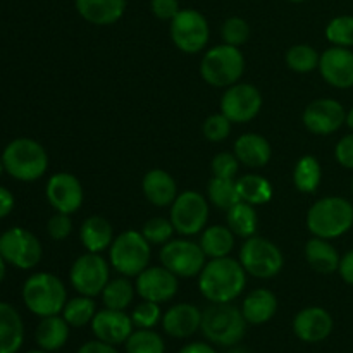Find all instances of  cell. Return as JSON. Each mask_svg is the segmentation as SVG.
Masks as SVG:
<instances>
[{"label":"cell","mask_w":353,"mask_h":353,"mask_svg":"<svg viewBox=\"0 0 353 353\" xmlns=\"http://www.w3.org/2000/svg\"><path fill=\"white\" fill-rule=\"evenodd\" d=\"M247 285V271L230 255L210 259L199 274V290L209 302L230 303L238 299Z\"/></svg>","instance_id":"obj_1"},{"label":"cell","mask_w":353,"mask_h":353,"mask_svg":"<svg viewBox=\"0 0 353 353\" xmlns=\"http://www.w3.org/2000/svg\"><path fill=\"white\" fill-rule=\"evenodd\" d=\"M0 157L7 174L23 183L37 181L48 169L47 150L33 138H16L3 148Z\"/></svg>","instance_id":"obj_2"},{"label":"cell","mask_w":353,"mask_h":353,"mask_svg":"<svg viewBox=\"0 0 353 353\" xmlns=\"http://www.w3.org/2000/svg\"><path fill=\"white\" fill-rule=\"evenodd\" d=\"M353 226V205L341 196H326L314 203L307 212L310 233L324 240L343 236Z\"/></svg>","instance_id":"obj_3"},{"label":"cell","mask_w":353,"mask_h":353,"mask_svg":"<svg viewBox=\"0 0 353 353\" xmlns=\"http://www.w3.org/2000/svg\"><path fill=\"white\" fill-rule=\"evenodd\" d=\"M21 295L26 309L38 317L59 316L68 303L64 283L50 272L31 274L24 281Z\"/></svg>","instance_id":"obj_4"},{"label":"cell","mask_w":353,"mask_h":353,"mask_svg":"<svg viewBox=\"0 0 353 353\" xmlns=\"http://www.w3.org/2000/svg\"><path fill=\"white\" fill-rule=\"evenodd\" d=\"M245 72V57L240 47L217 45L205 52L200 62V76L216 88H230Z\"/></svg>","instance_id":"obj_5"},{"label":"cell","mask_w":353,"mask_h":353,"mask_svg":"<svg viewBox=\"0 0 353 353\" xmlns=\"http://www.w3.org/2000/svg\"><path fill=\"white\" fill-rule=\"evenodd\" d=\"M200 330L209 341L223 347H233L245 336L247 319L240 309L230 303H212L202 312Z\"/></svg>","instance_id":"obj_6"},{"label":"cell","mask_w":353,"mask_h":353,"mask_svg":"<svg viewBox=\"0 0 353 353\" xmlns=\"http://www.w3.org/2000/svg\"><path fill=\"white\" fill-rule=\"evenodd\" d=\"M150 243L141 231L128 230L112 241L109 250L110 265L126 278H137L150 264Z\"/></svg>","instance_id":"obj_7"},{"label":"cell","mask_w":353,"mask_h":353,"mask_svg":"<svg viewBox=\"0 0 353 353\" xmlns=\"http://www.w3.org/2000/svg\"><path fill=\"white\" fill-rule=\"evenodd\" d=\"M240 264L254 278L271 279L281 272L285 261L278 245L268 238L250 236L241 245Z\"/></svg>","instance_id":"obj_8"},{"label":"cell","mask_w":353,"mask_h":353,"mask_svg":"<svg viewBox=\"0 0 353 353\" xmlns=\"http://www.w3.org/2000/svg\"><path fill=\"white\" fill-rule=\"evenodd\" d=\"M0 255L7 264L23 271L37 268L43 255L40 240L26 228L14 226L0 234Z\"/></svg>","instance_id":"obj_9"},{"label":"cell","mask_w":353,"mask_h":353,"mask_svg":"<svg viewBox=\"0 0 353 353\" xmlns=\"http://www.w3.org/2000/svg\"><path fill=\"white\" fill-rule=\"evenodd\" d=\"M171 40L185 54H199L209 43L210 30L205 16L196 9H181L171 21Z\"/></svg>","instance_id":"obj_10"},{"label":"cell","mask_w":353,"mask_h":353,"mask_svg":"<svg viewBox=\"0 0 353 353\" xmlns=\"http://www.w3.org/2000/svg\"><path fill=\"white\" fill-rule=\"evenodd\" d=\"M172 226L183 236H193L205 230L209 219V203L202 193L195 190H186L179 193L171 205Z\"/></svg>","instance_id":"obj_11"},{"label":"cell","mask_w":353,"mask_h":353,"mask_svg":"<svg viewBox=\"0 0 353 353\" xmlns=\"http://www.w3.org/2000/svg\"><path fill=\"white\" fill-rule=\"evenodd\" d=\"M109 264L100 254L86 252L85 255H79L72 264L69 279L71 285L79 295L97 296L102 295L103 288L107 286L109 279Z\"/></svg>","instance_id":"obj_12"},{"label":"cell","mask_w":353,"mask_h":353,"mask_svg":"<svg viewBox=\"0 0 353 353\" xmlns=\"http://www.w3.org/2000/svg\"><path fill=\"white\" fill-rule=\"evenodd\" d=\"M162 265L178 278H195L205 268V257L202 247L188 240H171L162 247Z\"/></svg>","instance_id":"obj_13"},{"label":"cell","mask_w":353,"mask_h":353,"mask_svg":"<svg viewBox=\"0 0 353 353\" xmlns=\"http://www.w3.org/2000/svg\"><path fill=\"white\" fill-rule=\"evenodd\" d=\"M262 109V95L259 88L248 83H234L221 99V112L233 124L250 123Z\"/></svg>","instance_id":"obj_14"},{"label":"cell","mask_w":353,"mask_h":353,"mask_svg":"<svg viewBox=\"0 0 353 353\" xmlns=\"http://www.w3.org/2000/svg\"><path fill=\"white\" fill-rule=\"evenodd\" d=\"M347 119L343 105L334 99H317L310 102L303 110V126L307 131L319 137L336 133Z\"/></svg>","instance_id":"obj_15"},{"label":"cell","mask_w":353,"mask_h":353,"mask_svg":"<svg viewBox=\"0 0 353 353\" xmlns=\"http://www.w3.org/2000/svg\"><path fill=\"white\" fill-rule=\"evenodd\" d=\"M45 195L48 203L57 212L69 214V216L79 210L85 199L81 181L71 172H55L54 176H50L45 186Z\"/></svg>","instance_id":"obj_16"},{"label":"cell","mask_w":353,"mask_h":353,"mask_svg":"<svg viewBox=\"0 0 353 353\" xmlns=\"http://www.w3.org/2000/svg\"><path fill=\"white\" fill-rule=\"evenodd\" d=\"M178 276L172 274L164 265H161V268H147L137 276V293L143 300H148V302H169L178 293Z\"/></svg>","instance_id":"obj_17"},{"label":"cell","mask_w":353,"mask_h":353,"mask_svg":"<svg viewBox=\"0 0 353 353\" xmlns=\"http://www.w3.org/2000/svg\"><path fill=\"white\" fill-rule=\"evenodd\" d=\"M319 72L327 85L347 90L353 86V52L347 47H331L321 54Z\"/></svg>","instance_id":"obj_18"},{"label":"cell","mask_w":353,"mask_h":353,"mask_svg":"<svg viewBox=\"0 0 353 353\" xmlns=\"http://www.w3.org/2000/svg\"><path fill=\"white\" fill-rule=\"evenodd\" d=\"M133 319L124 314V310L103 309L95 314L92 321V331L97 340L109 345L126 343L128 338L133 333Z\"/></svg>","instance_id":"obj_19"},{"label":"cell","mask_w":353,"mask_h":353,"mask_svg":"<svg viewBox=\"0 0 353 353\" xmlns=\"http://www.w3.org/2000/svg\"><path fill=\"white\" fill-rule=\"evenodd\" d=\"M293 331L305 343H319L333 333V317L323 307H309L295 316Z\"/></svg>","instance_id":"obj_20"},{"label":"cell","mask_w":353,"mask_h":353,"mask_svg":"<svg viewBox=\"0 0 353 353\" xmlns=\"http://www.w3.org/2000/svg\"><path fill=\"white\" fill-rule=\"evenodd\" d=\"M202 312L192 303H178L162 317V327L172 338H188L200 330Z\"/></svg>","instance_id":"obj_21"},{"label":"cell","mask_w":353,"mask_h":353,"mask_svg":"<svg viewBox=\"0 0 353 353\" xmlns=\"http://www.w3.org/2000/svg\"><path fill=\"white\" fill-rule=\"evenodd\" d=\"M141 190H143L145 199L155 207L172 205L176 196L179 195L174 178L164 169L148 171L143 176V181H141Z\"/></svg>","instance_id":"obj_22"},{"label":"cell","mask_w":353,"mask_h":353,"mask_svg":"<svg viewBox=\"0 0 353 353\" xmlns=\"http://www.w3.org/2000/svg\"><path fill=\"white\" fill-rule=\"evenodd\" d=\"M74 6L86 23L109 26L123 17L126 0H74Z\"/></svg>","instance_id":"obj_23"},{"label":"cell","mask_w":353,"mask_h":353,"mask_svg":"<svg viewBox=\"0 0 353 353\" xmlns=\"http://www.w3.org/2000/svg\"><path fill=\"white\" fill-rule=\"evenodd\" d=\"M234 155L247 168L259 169L268 165L272 157L271 143L257 133H245L234 141Z\"/></svg>","instance_id":"obj_24"},{"label":"cell","mask_w":353,"mask_h":353,"mask_svg":"<svg viewBox=\"0 0 353 353\" xmlns=\"http://www.w3.org/2000/svg\"><path fill=\"white\" fill-rule=\"evenodd\" d=\"M23 341V317L10 303L0 302V353H17Z\"/></svg>","instance_id":"obj_25"},{"label":"cell","mask_w":353,"mask_h":353,"mask_svg":"<svg viewBox=\"0 0 353 353\" xmlns=\"http://www.w3.org/2000/svg\"><path fill=\"white\" fill-rule=\"evenodd\" d=\"M79 238H81V243L86 248V252L100 254L112 245V224L102 216L86 217L81 224V230H79Z\"/></svg>","instance_id":"obj_26"},{"label":"cell","mask_w":353,"mask_h":353,"mask_svg":"<svg viewBox=\"0 0 353 353\" xmlns=\"http://www.w3.org/2000/svg\"><path fill=\"white\" fill-rule=\"evenodd\" d=\"M278 310V299L271 290L259 288L247 295L241 305V314L248 324H265Z\"/></svg>","instance_id":"obj_27"},{"label":"cell","mask_w":353,"mask_h":353,"mask_svg":"<svg viewBox=\"0 0 353 353\" xmlns=\"http://www.w3.org/2000/svg\"><path fill=\"white\" fill-rule=\"evenodd\" d=\"M69 324L61 316L41 317L34 331V341L45 352H57L68 343Z\"/></svg>","instance_id":"obj_28"},{"label":"cell","mask_w":353,"mask_h":353,"mask_svg":"<svg viewBox=\"0 0 353 353\" xmlns=\"http://www.w3.org/2000/svg\"><path fill=\"white\" fill-rule=\"evenodd\" d=\"M305 259L310 268L319 274H333L340 268V254L330 243V240L314 236L305 245Z\"/></svg>","instance_id":"obj_29"},{"label":"cell","mask_w":353,"mask_h":353,"mask_svg":"<svg viewBox=\"0 0 353 353\" xmlns=\"http://www.w3.org/2000/svg\"><path fill=\"white\" fill-rule=\"evenodd\" d=\"M200 247L210 259L228 257L234 248V233L230 226H210L202 233Z\"/></svg>","instance_id":"obj_30"},{"label":"cell","mask_w":353,"mask_h":353,"mask_svg":"<svg viewBox=\"0 0 353 353\" xmlns=\"http://www.w3.org/2000/svg\"><path fill=\"white\" fill-rule=\"evenodd\" d=\"M323 179V169L314 155H303L293 169V185L300 193H316Z\"/></svg>","instance_id":"obj_31"},{"label":"cell","mask_w":353,"mask_h":353,"mask_svg":"<svg viewBox=\"0 0 353 353\" xmlns=\"http://www.w3.org/2000/svg\"><path fill=\"white\" fill-rule=\"evenodd\" d=\"M226 219L230 230L234 234H238V236L245 238V240L250 236H255V231H257L259 226L255 205H250V203L240 200L230 210H226Z\"/></svg>","instance_id":"obj_32"},{"label":"cell","mask_w":353,"mask_h":353,"mask_svg":"<svg viewBox=\"0 0 353 353\" xmlns=\"http://www.w3.org/2000/svg\"><path fill=\"white\" fill-rule=\"evenodd\" d=\"M236 188L240 200L250 205H264L272 199L271 183L259 174L241 176L240 179H236Z\"/></svg>","instance_id":"obj_33"},{"label":"cell","mask_w":353,"mask_h":353,"mask_svg":"<svg viewBox=\"0 0 353 353\" xmlns=\"http://www.w3.org/2000/svg\"><path fill=\"white\" fill-rule=\"evenodd\" d=\"M133 299L134 286L131 285V281L126 276L109 281L102 292V302L105 305V309L124 310L126 307L131 305Z\"/></svg>","instance_id":"obj_34"},{"label":"cell","mask_w":353,"mask_h":353,"mask_svg":"<svg viewBox=\"0 0 353 353\" xmlns=\"http://www.w3.org/2000/svg\"><path fill=\"white\" fill-rule=\"evenodd\" d=\"M207 196H209L210 203L216 205L217 209L230 210L234 203L240 202V195H238V188H236V179L216 178V176H214V178L209 181Z\"/></svg>","instance_id":"obj_35"},{"label":"cell","mask_w":353,"mask_h":353,"mask_svg":"<svg viewBox=\"0 0 353 353\" xmlns=\"http://www.w3.org/2000/svg\"><path fill=\"white\" fill-rule=\"evenodd\" d=\"M97 314V305L92 296H76V299L68 300L62 310V317L68 321L69 326L81 327L86 324H92L93 317Z\"/></svg>","instance_id":"obj_36"},{"label":"cell","mask_w":353,"mask_h":353,"mask_svg":"<svg viewBox=\"0 0 353 353\" xmlns=\"http://www.w3.org/2000/svg\"><path fill=\"white\" fill-rule=\"evenodd\" d=\"M285 59L292 71L305 74V72H310L319 68L321 55L310 45H293L292 48H288Z\"/></svg>","instance_id":"obj_37"},{"label":"cell","mask_w":353,"mask_h":353,"mask_svg":"<svg viewBox=\"0 0 353 353\" xmlns=\"http://www.w3.org/2000/svg\"><path fill=\"white\" fill-rule=\"evenodd\" d=\"M165 345L161 334L152 330H138L126 340V353H164Z\"/></svg>","instance_id":"obj_38"},{"label":"cell","mask_w":353,"mask_h":353,"mask_svg":"<svg viewBox=\"0 0 353 353\" xmlns=\"http://www.w3.org/2000/svg\"><path fill=\"white\" fill-rule=\"evenodd\" d=\"M326 38L336 47H353V16H338L326 26Z\"/></svg>","instance_id":"obj_39"},{"label":"cell","mask_w":353,"mask_h":353,"mask_svg":"<svg viewBox=\"0 0 353 353\" xmlns=\"http://www.w3.org/2000/svg\"><path fill=\"white\" fill-rule=\"evenodd\" d=\"M174 226H172L171 219H164V217H154V219L147 221L141 230V234L145 240L150 245H165L171 241L172 233H174Z\"/></svg>","instance_id":"obj_40"},{"label":"cell","mask_w":353,"mask_h":353,"mask_svg":"<svg viewBox=\"0 0 353 353\" xmlns=\"http://www.w3.org/2000/svg\"><path fill=\"white\" fill-rule=\"evenodd\" d=\"M221 34H223L224 43L233 45V47H241L243 43H247L248 37H250V26L241 17H228L224 21Z\"/></svg>","instance_id":"obj_41"},{"label":"cell","mask_w":353,"mask_h":353,"mask_svg":"<svg viewBox=\"0 0 353 353\" xmlns=\"http://www.w3.org/2000/svg\"><path fill=\"white\" fill-rule=\"evenodd\" d=\"M231 126H233V123H231L223 112L212 114V116L207 117L205 123H203L202 126L203 137H205L209 141H214V143H217V141H224L228 137H230Z\"/></svg>","instance_id":"obj_42"},{"label":"cell","mask_w":353,"mask_h":353,"mask_svg":"<svg viewBox=\"0 0 353 353\" xmlns=\"http://www.w3.org/2000/svg\"><path fill=\"white\" fill-rule=\"evenodd\" d=\"M161 303L148 302V300H143L141 303H138L137 309L131 314V319H133L134 326H138L140 330H152L155 324L161 321Z\"/></svg>","instance_id":"obj_43"},{"label":"cell","mask_w":353,"mask_h":353,"mask_svg":"<svg viewBox=\"0 0 353 353\" xmlns=\"http://www.w3.org/2000/svg\"><path fill=\"white\" fill-rule=\"evenodd\" d=\"M212 174L216 178H228L234 179V176L238 174V169H240V161L236 159V155L230 154V152H221L216 157L212 159Z\"/></svg>","instance_id":"obj_44"},{"label":"cell","mask_w":353,"mask_h":353,"mask_svg":"<svg viewBox=\"0 0 353 353\" xmlns=\"http://www.w3.org/2000/svg\"><path fill=\"white\" fill-rule=\"evenodd\" d=\"M72 231V221L69 217V214L57 212L48 219L47 223V233L52 240L62 241L71 234Z\"/></svg>","instance_id":"obj_45"},{"label":"cell","mask_w":353,"mask_h":353,"mask_svg":"<svg viewBox=\"0 0 353 353\" xmlns=\"http://www.w3.org/2000/svg\"><path fill=\"white\" fill-rule=\"evenodd\" d=\"M150 10L157 19L171 23L176 14L181 10L178 0H150Z\"/></svg>","instance_id":"obj_46"},{"label":"cell","mask_w":353,"mask_h":353,"mask_svg":"<svg viewBox=\"0 0 353 353\" xmlns=\"http://www.w3.org/2000/svg\"><path fill=\"white\" fill-rule=\"evenodd\" d=\"M334 157L338 164L347 169H353V133L341 138L334 148Z\"/></svg>","instance_id":"obj_47"},{"label":"cell","mask_w":353,"mask_h":353,"mask_svg":"<svg viewBox=\"0 0 353 353\" xmlns=\"http://www.w3.org/2000/svg\"><path fill=\"white\" fill-rule=\"evenodd\" d=\"M338 272H340L341 279H343L347 285L353 286V250L347 252V254L341 257L340 268H338Z\"/></svg>","instance_id":"obj_48"},{"label":"cell","mask_w":353,"mask_h":353,"mask_svg":"<svg viewBox=\"0 0 353 353\" xmlns=\"http://www.w3.org/2000/svg\"><path fill=\"white\" fill-rule=\"evenodd\" d=\"M78 353H119L114 348V345L103 343V341L97 340V341H88V343L83 345L79 348Z\"/></svg>","instance_id":"obj_49"},{"label":"cell","mask_w":353,"mask_h":353,"mask_svg":"<svg viewBox=\"0 0 353 353\" xmlns=\"http://www.w3.org/2000/svg\"><path fill=\"white\" fill-rule=\"evenodd\" d=\"M14 209V195L7 188L0 186V219L9 216Z\"/></svg>","instance_id":"obj_50"},{"label":"cell","mask_w":353,"mask_h":353,"mask_svg":"<svg viewBox=\"0 0 353 353\" xmlns=\"http://www.w3.org/2000/svg\"><path fill=\"white\" fill-rule=\"evenodd\" d=\"M179 353H216V350L205 343H192L183 347L181 350H179Z\"/></svg>","instance_id":"obj_51"},{"label":"cell","mask_w":353,"mask_h":353,"mask_svg":"<svg viewBox=\"0 0 353 353\" xmlns=\"http://www.w3.org/2000/svg\"><path fill=\"white\" fill-rule=\"evenodd\" d=\"M6 272H7V262L6 259L0 255V285H2V281L6 279Z\"/></svg>","instance_id":"obj_52"},{"label":"cell","mask_w":353,"mask_h":353,"mask_svg":"<svg viewBox=\"0 0 353 353\" xmlns=\"http://www.w3.org/2000/svg\"><path fill=\"white\" fill-rule=\"evenodd\" d=\"M345 124L353 131V107L347 112V119H345Z\"/></svg>","instance_id":"obj_53"},{"label":"cell","mask_w":353,"mask_h":353,"mask_svg":"<svg viewBox=\"0 0 353 353\" xmlns=\"http://www.w3.org/2000/svg\"><path fill=\"white\" fill-rule=\"evenodd\" d=\"M3 171H6V169H3V162H2V157H0V178H2Z\"/></svg>","instance_id":"obj_54"},{"label":"cell","mask_w":353,"mask_h":353,"mask_svg":"<svg viewBox=\"0 0 353 353\" xmlns=\"http://www.w3.org/2000/svg\"><path fill=\"white\" fill-rule=\"evenodd\" d=\"M28 353H50V352H45V350H41V348H40V350H31V352H28Z\"/></svg>","instance_id":"obj_55"},{"label":"cell","mask_w":353,"mask_h":353,"mask_svg":"<svg viewBox=\"0 0 353 353\" xmlns=\"http://www.w3.org/2000/svg\"><path fill=\"white\" fill-rule=\"evenodd\" d=\"M288 2H293V3H302V2H307V0H288Z\"/></svg>","instance_id":"obj_56"},{"label":"cell","mask_w":353,"mask_h":353,"mask_svg":"<svg viewBox=\"0 0 353 353\" xmlns=\"http://www.w3.org/2000/svg\"><path fill=\"white\" fill-rule=\"evenodd\" d=\"M352 193H353V179H352Z\"/></svg>","instance_id":"obj_57"}]
</instances>
